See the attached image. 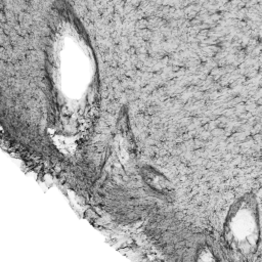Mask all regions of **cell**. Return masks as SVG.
<instances>
[{
	"mask_svg": "<svg viewBox=\"0 0 262 262\" xmlns=\"http://www.w3.org/2000/svg\"><path fill=\"white\" fill-rule=\"evenodd\" d=\"M237 221L235 236L239 234V248L244 252H253L257 247L259 238V223L257 212L253 206H244L238 211L234 218Z\"/></svg>",
	"mask_w": 262,
	"mask_h": 262,
	"instance_id": "1",
	"label": "cell"
}]
</instances>
